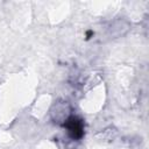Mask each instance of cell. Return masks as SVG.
Wrapping results in <instances>:
<instances>
[{"mask_svg":"<svg viewBox=\"0 0 149 149\" xmlns=\"http://www.w3.org/2000/svg\"><path fill=\"white\" fill-rule=\"evenodd\" d=\"M71 107L66 101H58L52 106L51 118L56 123H65V121L71 116Z\"/></svg>","mask_w":149,"mask_h":149,"instance_id":"cell-1","label":"cell"},{"mask_svg":"<svg viewBox=\"0 0 149 149\" xmlns=\"http://www.w3.org/2000/svg\"><path fill=\"white\" fill-rule=\"evenodd\" d=\"M64 126L66 127L69 135L73 140H78V139H80L84 135V123H83V120H80L77 116H72L71 115L65 121Z\"/></svg>","mask_w":149,"mask_h":149,"instance_id":"cell-2","label":"cell"}]
</instances>
